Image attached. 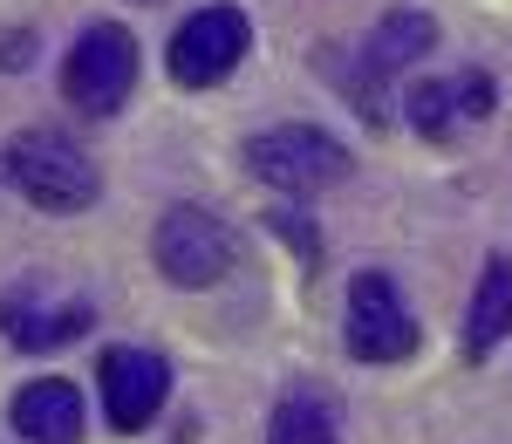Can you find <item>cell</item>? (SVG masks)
<instances>
[{"label":"cell","instance_id":"9a60e30c","mask_svg":"<svg viewBox=\"0 0 512 444\" xmlns=\"http://www.w3.org/2000/svg\"><path fill=\"white\" fill-rule=\"evenodd\" d=\"M28 62H35L28 35H21V41H0V69H28Z\"/></svg>","mask_w":512,"mask_h":444},{"label":"cell","instance_id":"8fae6325","mask_svg":"<svg viewBox=\"0 0 512 444\" xmlns=\"http://www.w3.org/2000/svg\"><path fill=\"white\" fill-rule=\"evenodd\" d=\"M506 335H512V260H506V253H492L485 274H478L472 308H465V356L485 363Z\"/></svg>","mask_w":512,"mask_h":444},{"label":"cell","instance_id":"52a82bcc","mask_svg":"<svg viewBox=\"0 0 512 444\" xmlns=\"http://www.w3.org/2000/svg\"><path fill=\"white\" fill-rule=\"evenodd\" d=\"M82 328H89V301L82 294H55L48 281H21L0 294V335L14 349H28V356L76 342Z\"/></svg>","mask_w":512,"mask_h":444},{"label":"cell","instance_id":"8992f818","mask_svg":"<svg viewBox=\"0 0 512 444\" xmlns=\"http://www.w3.org/2000/svg\"><path fill=\"white\" fill-rule=\"evenodd\" d=\"M246 48H253V21L239 7H198L171 35V82L178 89H212L239 69Z\"/></svg>","mask_w":512,"mask_h":444},{"label":"cell","instance_id":"3957f363","mask_svg":"<svg viewBox=\"0 0 512 444\" xmlns=\"http://www.w3.org/2000/svg\"><path fill=\"white\" fill-rule=\"evenodd\" d=\"M137 89V41L117 21H96L82 28L69 62H62V96L76 103L82 117H117Z\"/></svg>","mask_w":512,"mask_h":444},{"label":"cell","instance_id":"277c9868","mask_svg":"<svg viewBox=\"0 0 512 444\" xmlns=\"http://www.w3.org/2000/svg\"><path fill=\"white\" fill-rule=\"evenodd\" d=\"M151 260L171 287H212L233 267V226L205 205H171L151 233Z\"/></svg>","mask_w":512,"mask_h":444},{"label":"cell","instance_id":"6da1fadb","mask_svg":"<svg viewBox=\"0 0 512 444\" xmlns=\"http://www.w3.org/2000/svg\"><path fill=\"white\" fill-rule=\"evenodd\" d=\"M7 178H14V192L35 205V212H55V219L89 212L96 192H103L89 151H82L76 137L48 130V123H41V130H21V137L7 144Z\"/></svg>","mask_w":512,"mask_h":444},{"label":"cell","instance_id":"7a4b0ae2","mask_svg":"<svg viewBox=\"0 0 512 444\" xmlns=\"http://www.w3.org/2000/svg\"><path fill=\"white\" fill-rule=\"evenodd\" d=\"M246 171H253L260 185H274V192L308 199V192H328V185L349 178V151H342V137H328L321 123H274V130H260V137L246 144Z\"/></svg>","mask_w":512,"mask_h":444},{"label":"cell","instance_id":"4fadbf2b","mask_svg":"<svg viewBox=\"0 0 512 444\" xmlns=\"http://www.w3.org/2000/svg\"><path fill=\"white\" fill-rule=\"evenodd\" d=\"M403 117L417 123L424 137H451V130H458V89H451V82H424V89H410Z\"/></svg>","mask_w":512,"mask_h":444},{"label":"cell","instance_id":"5b68a950","mask_svg":"<svg viewBox=\"0 0 512 444\" xmlns=\"http://www.w3.org/2000/svg\"><path fill=\"white\" fill-rule=\"evenodd\" d=\"M342 349L355 363H403L417 349V315L396 294L390 274H355L349 281V315H342Z\"/></svg>","mask_w":512,"mask_h":444},{"label":"cell","instance_id":"9c48e42d","mask_svg":"<svg viewBox=\"0 0 512 444\" xmlns=\"http://www.w3.org/2000/svg\"><path fill=\"white\" fill-rule=\"evenodd\" d=\"M7 424L21 431V444H76L82 438V390L69 376H35L14 390Z\"/></svg>","mask_w":512,"mask_h":444},{"label":"cell","instance_id":"ba28073f","mask_svg":"<svg viewBox=\"0 0 512 444\" xmlns=\"http://www.w3.org/2000/svg\"><path fill=\"white\" fill-rule=\"evenodd\" d=\"M96 383H103L110 424L130 438V431H144L164 410V397H171V363H164L158 349H130V342H123V349H110V356L96 363Z\"/></svg>","mask_w":512,"mask_h":444},{"label":"cell","instance_id":"7c38bea8","mask_svg":"<svg viewBox=\"0 0 512 444\" xmlns=\"http://www.w3.org/2000/svg\"><path fill=\"white\" fill-rule=\"evenodd\" d=\"M267 444H342V431H335V410L315 390H287L267 417Z\"/></svg>","mask_w":512,"mask_h":444},{"label":"cell","instance_id":"5bb4252c","mask_svg":"<svg viewBox=\"0 0 512 444\" xmlns=\"http://www.w3.org/2000/svg\"><path fill=\"white\" fill-rule=\"evenodd\" d=\"M451 89H458V117L478 123V117H492V76H451Z\"/></svg>","mask_w":512,"mask_h":444},{"label":"cell","instance_id":"30bf717a","mask_svg":"<svg viewBox=\"0 0 512 444\" xmlns=\"http://www.w3.org/2000/svg\"><path fill=\"white\" fill-rule=\"evenodd\" d=\"M437 48V21L424 14V7H396V14H383L376 21V35L362 41V76L369 82H390V76H403L410 62H424Z\"/></svg>","mask_w":512,"mask_h":444}]
</instances>
